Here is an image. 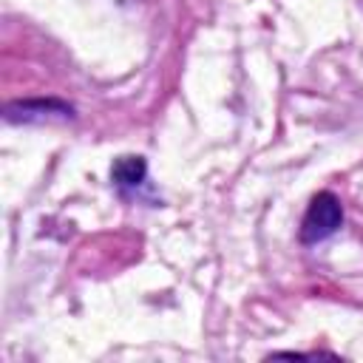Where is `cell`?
Here are the masks:
<instances>
[{
    "label": "cell",
    "instance_id": "obj_1",
    "mask_svg": "<svg viewBox=\"0 0 363 363\" xmlns=\"http://www.w3.org/2000/svg\"><path fill=\"white\" fill-rule=\"evenodd\" d=\"M343 221V207H340V199L329 190L318 193L309 207H306V216L301 221V241L303 244H318L323 238H329Z\"/></svg>",
    "mask_w": 363,
    "mask_h": 363
},
{
    "label": "cell",
    "instance_id": "obj_2",
    "mask_svg": "<svg viewBox=\"0 0 363 363\" xmlns=\"http://www.w3.org/2000/svg\"><path fill=\"white\" fill-rule=\"evenodd\" d=\"M74 116V108L60 99H23L6 105V119L9 122H65Z\"/></svg>",
    "mask_w": 363,
    "mask_h": 363
},
{
    "label": "cell",
    "instance_id": "obj_3",
    "mask_svg": "<svg viewBox=\"0 0 363 363\" xmlns=\"http://www.w3.org/2000/svg\"><path fill=\"white\" fill-rule=\"evenodd\" d=\"M145 173H147V164L142 156H119L113 164H111V179L116 187L128 190V187H139L145 182Z\"/></svg>",
    "mask_w": 363,
    "mask_h": 363
}]
</instances>
